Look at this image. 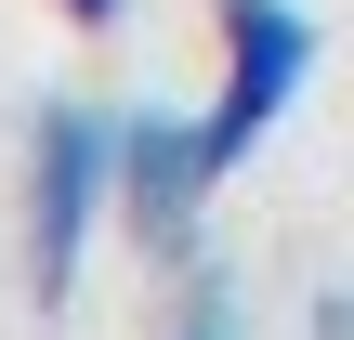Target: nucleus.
<instances>
[{"label":"nucleus","mask_w":354,"mask_h":340,"mask_svg":"<svg viewBox=\"0 0 354 340\" xmlns=\"http://www.w3.org/2000/svg\"><path fill=\"white\" fill-rule=\"evenodd\" d=\"M53 13H66V26H118L131 0H53Z\"/></svg>","instance_id":"obj_6"},{"label":"nucleus","mask_w":354,"mask_h":340,"mask_svg":"<svg viewBox=\"0 0 354 340\" xmlns=\"http://www.w3.org/2000/svg\"><path fill=\"white\" fill-rule=\"evenodd\" d=\"M105 223H118V105L53 92L39 131H26V288H39V314L79 301Z\"/></svg>","instance_id":"obj_1"},{"label":"nucleus","mask_w":354,"mask_h":340,"mask_svg":"<svg viewBox=\"0 0 354 340\" xmlns=\"http://www.w3.org/2000/svg\"><path fill=\"white\" fill-rule=\"evenodd\" d=\"M210 26H223L210 144H223V170H236V157H263L276 118L302 105V79H315V13H302V0H210Z\"/></svg>","instance_id":"obj_3"},{"label":"nucleus","mask_w":354,"mask_h":340,"mask_svg":"<svg viewBox=\"0 0 354 340\" xmlns=\"http://www.w3.org/2000/svg\"><path fill=\"white\" fill-rule=\"evenodd\" d=\"M171 340H250L236 288H223V275H197V288H184V314H171Z\"/></svg>","instance_id":"obj_4"},{"label":"nucleus","mask_w":354,"mask_h":340,"mask_svg":"<svg viewBox=\"0 0 354 340\" xmlns=\"http://www.w3.org/2000/svg\"><path fill=\"white\" fill-rule=\"evenodd\" d=\"M210 197H223L210 105H118V223L145 236V262H197Z\"/></svg>","instance_id":"obj_2"},{"label":"nucleus","mask_w":354,"mask_h":340,"mask_svg":"<svg viewBox=\"0 0 354 340\" xmlns=\"http://www.w3.org/2000/svg\"><path fill=\"white\" fill-rule=\"evenodd\" d=\"M302 340H354V288H315V328Z\"/></svg>","instance_id":"obj_5"}]
</instances>
